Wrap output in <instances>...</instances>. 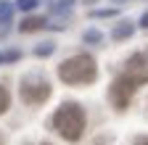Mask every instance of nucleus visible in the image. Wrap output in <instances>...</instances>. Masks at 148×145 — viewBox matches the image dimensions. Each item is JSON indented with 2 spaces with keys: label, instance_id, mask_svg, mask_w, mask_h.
Listing matches in <instances>:
<instances>
[{
  "label": "nucleus",
  "instance_id": "nucleus-11",
  "mask_svg": "<svg viewBox=\"0 0 148 145\" xmlns=\"http://www.w3.org/2000/svg\"><path fill=\"white\" fill-rule=\"evenodd\" d=\"M37 3H40V0H18V8H21V11H32V8H37Z\"/></svg>",
  "mask_w": 148,
  "mask_h": 145
},
{
  "label": "nucleus",
  "instance_id": "nucleus-6",
  "mask_svg": "<svg viewBox=\"0 0 148 145\" xmlns=\"http://www.w3.org/2000/svg\"><path fill=\"white\" fill-rule=\"evenodd\" d=\"M45 27H48V21H45V19H37V16L24 19L21 24H18V29H21L24 34H29V32H40V29H45Z\"/></svg>",
  "mask_w": 148,
  "mask_h": 145
},
{
  "label": "nucleus",
  "instance_id": "nucleus-18",
  "mask_svg": "<svg viewBox=\"0 0 148 145\" xmlns=\"http://www.w3.org/2000/svg\"><path fill=\"white\" fill-rule=\"evenodd\" d=\"M42 145H50V142H42Z\"/></svg>",
  "mask_w": 148,
  "mask_h": 145
},
{
  "label": "nucleus",
  "instance_id": "nucleus-8",
  "mask_svg": "<svg viewBox=\"0 0 148 145\" xmlns=\"http://www.w3.org/2000/svg\"><path fill=\"white\" fill-rule=\"evenodd\" d=\"M11 16H13V5L8 0H0V24H8Z\"/></svg>",
  "mask_w": 148,
  "mask_h": 145
},
{
  "label": "nucleus",
  "instance_id": "nucleus-1",
  "mask_svg": "<svg viewBox=\"0 0 148 145\" xmlns=\"http://www.w3.org/2000/svg\"><path fill=\"white\" fill-rule=\"evenodd\" d=\"M53 129L58 132L64 140L69 142H77L85 132V108L74 100H66L56 108L53 114Z\"/></svg>",
  "mask_w": 148,
  "mask_h": 145
},
{
  "label": "nucleus",
  "instance_id": "nucleus-15",
  "mask_svg": "<svg viewBox=\"0 0 148 145\" xmlns=\"http://www.w3.org/2000/svg\"><path fill=\"white\" fill-rule=\"evenodd\" d=\"M140 27H143V29H148V13H143V19H140Z\"/></svg>",
  "mask_w": 148,
  "mask_h": 145
},
{
  "label": "nucleus",
  "instance_id": "nucleus-9",
  "mask_svg": "<svg viewBox=\"0 0 148 145\" xmlns=\"http://www.w3.org/2000/svg\"><path fill=\"white\" fill-rule=\"evenodd\" d=\"M8 106H11V95H8V90L0 84V114H5Z\"/></svg>",
  "mask_w": 148,
  "mask_h": 145
},
{
  "label": "nucleus",
  "instance_id": "nucleus-5",
  "mask_svg": "<svg viewBox=\"0 0 148 145\" xmlns=\"http://www.w3.org/2000/svg\"><path fill=\"white\" fill-rule=\"evenodd\" d=\"M124 77L132 84H145L148 82V50H140L135 56H130L124 63Z\"/></svg>",
  "mask_w": 148,
  "mask_h": 145
},
{
  "label": "nucleus",
  "instance_id": "nucleus-2",
  "mask_svg": "<svg viewBox=\"0 0 148 145\" xmlns=\"http://www.w3.org/2000/svg\"><path fill=\"white\" fill-rule=\"evenodd\" d=\"M95 77H98L95 58L87 53H77L58 66V79L64 84H92Z\"/></svg>",
  "mask_w": 148,
  "mask_h": 145
},
{
  "label": "nucleus",
  "instance_id": "nucleus-17",
  "mask_svg": "<svg viewBox=\"0 0 148 145\" xmlns=\"http://www.w3.org/2000/svg\"><path fill=\"white\" fill-rule=\"evenodd\" d=\"M0 145H3V137H0Z\"/></svg>",
  "mask_w": 148,
  "mask_h": 145
},
{
  "label": "nucleus",
  "instance_id": "nucleus-14",
  "mask_svg": "<svg viewBox=\"0 0 148 145\" xmlns=\"http://www.w3.org/2000/svg\"><path fill=\"white\" fill-rule=\"evenodd\" d=\"M92 16H114V11H95Z\"/></svg>",
  "mask_w": 148,
  "mask_h": 145
},
{
  "label": "nucleus",
  "instance_id": "nucleus-10",
  "mask_svg": "<svg viewBox=\"0 0 148 145\" xmlns=\"http://www.w3.org/2000/svg\"><path fill=\"white\" fill-rule=\"evenodd\" d=\"M53 50H56V45H53V42H45V45H40V48L34 50V56H37V58H45V56H50Z\"/></svg>",
  "mask_w": 148,
  "mask_h": 145
},
{
  "label": "nucleus",
  "instance_id": "nucleus-4",
  "mask_svg": "<svg viewBox=\"0 0 148 145\" xmlns=\"http://www.w3.org/2000/svg\"><path fill=\"white\" fill-rule=\"evenodd\" d=\"M135 90H138V84H132V82H130V79L122 74V77L114 79V84L108 87V100L114 103L116 111H124V108L130 106V100H132Z\"/></svg>",
  "mask_w": 148,
  "mask_h": 145
},
{
  "label": "nucleus",
  "instance_id": "nucleus-7",
  "mask_svg": "<svg viewBox=\"0 0 148 145\" xmlns=\"http://www.w3.org/2000/svg\"><path fill=\"white\" fill-rule=\"evenodd\" d=\"M132 32H135V27L130 24V21H124V24H119V27L114 29V40H124V37H130Z\"/></svg>",
  "mask_w": 148,
  "mask_h": 145
},
{
  "label": "nucleus",
  "instance_id": "nucleus-12",
  "mask_svg": "<svg viewBox=\"0 0 148 145\" xmlns=\"http://www.w3.org/2000/svg\"><path fill=\"white\" fill-rule=\"evenodd\" d=\"M85 42H101V32L87 29V32H85Z\"/></svg>",
  "mask_w": 148,
  "mask_h": 145
},
{
  "label": "nucleus",
  "instance_id": "nucleus-16",
  "mask_svg": "<svg viewBox=\"0 0 148 145\" xmlns=\"http://www.w3.org/2000/svg\"><path fill=\"white\" fill-rule=\"evenodd\" d=\"M135 145H148V137H138V140H135Z\"/></svg>",
  "mask_w": 148,
  "mask_h": 145
},
{
  "label": "nucleus",
  "instance_id": "nucleus-13",
  "mask_svg": "<svg viewBox=\"0 0 148 145\" xmlns=\"http://www.w3.org/2000/svg\"><path fill=\"white\" fill-rule=\"evenodd\" d=\"M18 58V53L13 50V53H5V56H3V53H0V63H3V61H16Z\"/></svg>",
  "mask_w": 148,
  "mask_h": 145
},
{
  "label": "nucleus",
  "instance_id": "nucleus-3",
  "mask_svg": "<svg viewBox=\"0 0 148 145\" xmlns=\"http://www.w3.org/2000/svg\"><path fill=\"white\" fill-rule=\"evenodd\" d=\"M18 95L27 106H42L50 98V84L40 77H24L18 84Z\"/></svg>",
  "mask_w": 148,
  "mask_h": 145
}]
</instances>
